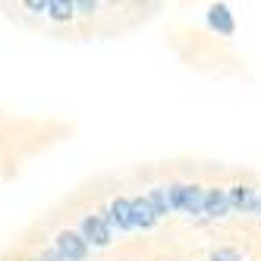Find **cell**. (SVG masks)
Here are the masks:
<instances>
[{
	"mask_svg": "<svg viewBox=\"0 0 261 261\" xmlns=\"http://www.w3.org/2000/svg\"><path fill=\"white\" fill-rule=\"evenodd\" d=\"M47 10L54 19H69L72 10H76V4H60V0H47Z\"/></svg>",
	"mask_w": 261,
	"mask_h": 261,
	"instance_id": "cell-10",
	"label": "cell"
},
{
	"mask_svg": "<svg viewBox=\"0 0 261 261\" xmlns=\"http://www.w3.org/2000/svg\"><path fill=\"white\" fill-rule=\"evenodd\" d=\"M57 252L63 255V261H85V255H88V242H85L79 233L63 230V233H57Z\"/></svg>",
	"mask_w": 261,
	"mask_h": 261,
	"instance_id": "cell-2",
	"label": "cell"
},
{
	"mask_svg": "<svg viewBox=\"0 0 261 261\" xmlns=\"http://www.w3.org/2000/svg\"><path fill=\"white\" fill-rule=\"evenodd\" d=\"M35 261H63V255H60L57 249H54V252H41V255L35 258Z\"/></svg>",
	"mask_w": 261,
	"mask_h": 261,
	"instance_id": "cell-12",
	"label": "cell"
},
{
	"mask_svg": "<svg viewBox=\"0 0 261 261\" xmlns=\"http://www.w3.org/2000/svg\"><path fill=\"white\" fill-rule=\"evenodd\" d=\"M233 208V201H230V192L227 189H208V204H204V214L208 217H223Z\"/></svg>",
	"mask_w": 261,
	"mask_h": 261,
	"instance_id": "cell-5",
	"label": "cell"
},
{
	"mask_svg": "<svg viewBox=\"0 0 261 261\" xmlns=\"http://www.w3.org/2000/svg\"><path fill=\"white\" fill-rule=\"evenodd\" d=\"M208 22H211L220 35H233V16H230V10L223 7V4H217V7L208 10Z\"/></svg>",
	"mask_w": 261,
	"mask_h": 261,
	"instance_id": "cell-7",
	"label": "cell"
},
{
	"mask_svg": "<svg viewBox=\"0 0 261 261\" xmlns=\"http://www.w3.org/2000/svg\"><path fill=\"white\" fill-rule=\"evenodd\" d=\"M148 201H151V208L158 211V217H161V214H167V211H173V204H170V192H167V189H154L151 195H148Z\"/></svg>",
	"mask_w": 261,
	"mask_h": 261,
	"instance_id": "cell-9",
	"label": "cell"
},
{
	"mask_svg": "<svg viewBox=\"0 0 261 261\" xmlns=\"http://www.w3.org/2000/svg\"><path fill=\"white\" fill-rule=\"evenodd\" d=\"M255 195H258V189H252V186H233V189H230L233 208H246V211H252Z\"/></svg>",
	"mask_w": 261,
	"mask_h": 261,
	"instance_id": "cell-8",
	"label": "cell"
},
{
	"mask_svg": "<svg viewBox=\"0 0 261 261\" xmlns=\"http://www.w3.org/2000/svg\"><path fill=\"white\" fill-rule=\"evenodd\" d=\"M170 204L176 211L186 214H204V204H208V189L201 186H170Z\"/></svg>",
	"mask_w": 261,
	"mask_h": 261,
	"instance_id": "cell-1",
	"label": "cell"
},
{
	"mask_svg": "<svg viewBox=\"0 0 261 261\" xmlns=\"http://www.w3.org/2000/svg\"><path fill=\"white\" fill-rule=\"evenodd\" d=\"M110 223H117L120 230H133L136 220H133V201L129 198H117L110 204Z\"/></svg>",
	"mask_w": 261,
	"mask_h": 261,
	"instance_id": "cell-4",
	"label": "cell"
},
{
	"mask_svg": "<svg viewBox=\"0 0 261 261\" xmlns=\"http://www.w3.org/2000/svg\"><path fill=\"white\" fill-rule=\"evenodd\" d=\"M252 214H261V192L255 195V204H252Z\"/></svg>",
	"mask_w": 261,
	"mask_h": 261,
	"instance_id": "cell-13",
	"label": "cell"
},
{
	"mask_svg": "<svg viewBox=\"0 0 261 261\" xmlns=\"http://www.w3.org/2000/svg\"><path fill=\"white\" fill-rule=\"evenodd\" d=\"M133 220H136V227H154L158 211L151 208L148 195H145V198H133Z\"/></svg>",
	"mask_w": 261,
	"mask_h": 261,
	"instance_id": "cell-6",
	"label": "cell"
},
{
	"mask_svg": "<svg viewBox=\"0 0 261 261\" xmlns=\"http://www.w3.org/2000/svg\"><path fill=\"white\" fill-rule=\"evenodd\" d=\"M82 239L85 242H95V246H107L110 242V227H107V220L98 217V214H91L82 220Z\"/></svg>",
	"mask_w": 261,
	"mask_h": 261,
	"instance_id": "cell-3",
	"label": "cell"
},
{
	"mask_svg": "<svg viewBox=\"0 0 261 261\" xmlns=\"http://www.w3.org/2000/svg\"><path fill=\"white\" fill-rule=\"evenodd\" d=\"M211 261H239V255H236L233 249H220V252L211 255Z\"/></svg>",
	"mask_w": 261,
	"mask_h": 261,
	"instance_id": "cell-11",
	"label": "cell"
}]
</instances>
